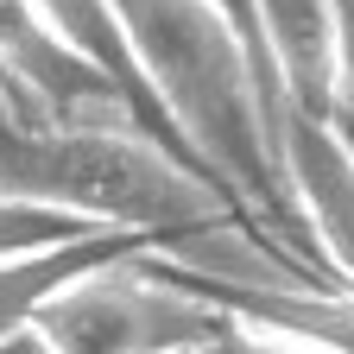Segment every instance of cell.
<instances>
[{
  "mask_svg": "<svg viewBox=\"0 0 354 354\" xmlns=\"http://www.w3.org/2000/svg\"><path fill=\"white\" fill-rule=\"evenodd\" d=\"M215 329L221 310L165 285L146 253L64 285L32 323L44 354H190Z\"/></svg>",
  "mask_w": 354,
  "mask_h": 354,
  "instance_id": "3",
  "label": "cell"
},
{
  "mask_svg": "<svg viewBox=\"0 0 354 354\" xmlns=\"http://www.w3.org/2000/svg\"><path fill=\"white\" fill-rule=\"evenodd\" d=\"M209 7L234 26V38L247 44V51H253V64L266 70V57H259V19H253V0H209ZM266 82H272V76H266ZM272 95H279V88H272Z\"/></svg>",
  "mask_w": 354,
  "mask_h": 354,
  "instance_id": "11",
  "label": "cell"
},
{
  "mask_svg": "<svg viewBox=\"0 0 354 354\" xmlns=\"http://www.w3.org/2000/svg\"><path fill=\"white\" fill-rule=\"evenodd\" d=\"M0 102L19 120H44V127H127V133H146L133 102L88 57L70 51L57 38V26L32 0H0Z\"/></svg>",
  "mask_w": 354,
  "mask_h": 354,
  "instance_id": "4",
  "label": "cell"
},
{
  "mask_svg": "<svg viewBox=\"0 0 354 354\" xmlns=\"http://www.w3.org/2000/svg\"><path fill=\"white\" fill-rule=\"evenodd\" d=\"M259 19V57L279 88V120H317L335 127L342 108V32L329 0H253Z\"/></svg>",
  "mask_w": 354,
  "mask_h": 354,
  "instance_id": "6",
  "label": "cell"
},
{
  "mask_svg": "<svg viewBox=\"0 0 354 354\" xmlns=\"http://www.w3.org/2000/svg\"><path fill=\"white\" fill-rule=\"evenodd\" d=\"M158 114L291 285H329L279 158V95L209 0H108Z\"/></svg>",
  "mask_w": 354,
  "mask_h": 354,
  "instance_id": "1",
  "label": "cell"
},
{
  "mask_svg": "<svg viewBox=\"0 0 354 354\" xmlns=\"http://www.w3.org/2000/svg\"><path fill=\"white\" fill-rule=\"evenodd\" d=\"M146 266L177 285L184 297L221 310L228 323H247V329H266V335H291V342H310L323 354H354V291L342 285H259V279H228L215 266H196L184 253H146Z\"/></svg>",
  "mask_w": 354,
  "mask_h": 354,
  "instance_id": "5",
  "label": "cell"
},
{
  "mask_svg": "<svg viewBox=\"0 0 354 354\" xmlns=\"http://www.w3.org/2000/svg\"><path fill=\"white\" fill-rule=\"evenodd\" d=\"M82 234H95V228H82V221H70V215H51L38 203L0 196V259L38 253V247H64V241H82Z\"/></svg>",
  "mask_w": 354,
  "mask_h": 354,
  "instance_id": "9",
  "label": "cell"
},
{
  "mask_svg": "<svg viewBox=\"0 0 354 354\" xmlns=\"http://www.w3.org/2000/svg\"><path fill=\"white\" fill-rule=\"evenodd\" d=\"M0 354H44V342L26 329V335H7V342H0Z\"/></svg>",
  "mask_w": 354,
  "mask_h": 354,
  "instance_id": "12",
  "label": "cell"
},
{
  "mask_svg": "<svg viewBox=\"0 0 354 354\" xmlns=\"http://www.w3.org/2000/svg\"><path fill=\"white\" fill-rule=\"evenodd\" d=\"M190 354H323V348L291 342V335H266V329H247V323H228V317H221V329L203 348H190Z\"/></svg>",
  "mask_w": 354,
  "mask_h": 354,
  "instance_id": "10",
  "label": "cell"
},
{
  "mask_svg": "<svg viewBox=\"0 0 354 354\" xmlns=\"http://www.w3.org/2000/svg\"><path fill=\"white\" fill-rule=\"evenodd\" d=\"M279 158H285V184L304 215V234L317 247L329 285L354 291V152L317 120H279Z\"/></svg>",
  "mask_w": 354,
  "mask_h": 354,
  "instance_id": "7",
  "label": "cell"
},
{
  "mask_svg": "<svg viewBox=\"0 0 354 354\" xmlns=\"http://www.w3.org/2000/svg\"><path fill=\"white\" fill-rule=\"evenodd\" d=\"M140 253H165L158 241L146 234H120V228H95L82 241H64V247H38V253H13L0 259V342L7 335H26L38 323V310L51 304L64 285L102 272V266H120V259H140Z\"/></svg>",
  "mask_w": 354,
  "mask_h": 354,
  "instance_id": "8",
  "label": "cell"
},
{
  "mask_svg": "<svg viewBox=\"0 0 354 354\" xmlns=\"http://www.w3.org/2000/svg\"><path fill=\"white\" fill-rule=\"evenodd\" d=\"M0 196L38 203L82 228L146 234L165 253L196 259V241L247 228L241 209L184 158L127 127H44L0 102ZM253 234V228H247ZM259 247V241H253Z\"/></svg>",
  "mask_w": 354,
  "mask_h": 354,
  "instance_id": "2",
  "label": "cell"
}]
</instances>
